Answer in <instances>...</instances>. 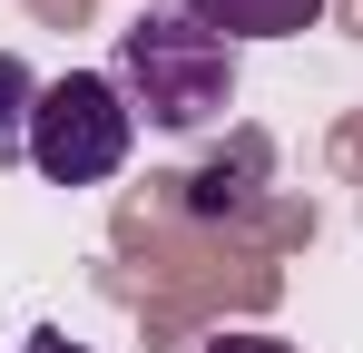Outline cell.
<instances>
[{
	"label": "cell",
	"instance_id": "277c9868",
	"mask_svg": "<svg viewBox=\"0 0 363 353\" xmlns=\"http://www.w3.org/2000/svg\"><path fill=\"white\" fill-rule=\"evenodd\" d=\"M30 108H40V79H30V59L0 50V157L30 138Z\"/></svg>",
	"mask_w": 363,
	"mask_h": 353
},
{
	"label": "cell",
	"instance_id": "5b68a950",
	"mask_svg": "<svg viewBox=\"0 0 363 353\" xmlns=\"http://www.w3.org/2000/svg\"><path fill=\"white\" fill-rule=\"evenodd\" d=\"M206 353H295V344H285V334H216Z\"/></svg>",
	"mask_w": 363,
	"mask_h": 353
},
{
	"label": "cell",
	"instance_id": "7a4b0ae2",
	"mask_svg": "<svg viewBox=\"0 0 363 353\" xmlns=\"http://www.w3.org/2000/svg\"><path fill=\"white\" fill-rule=\"evenodd\" d=\"M138 147V108L108 69H69V79H40V108H30V138L20 157L50 176V186H108Z\"/></svg>",
	"mask_w": 363,
	"mask_h": 353
},
{
	"label": "cell",
	"instance_id": "6da1fadb",
	"mask_svg": "<svg viewBox=\"0 0 363 353\" xmlns=\"http://www.w3.org/2000/svg\"><path fill=\"white\" fill-rule=\"evenodd\" d=\"M236 40H216V30H196L186 10H138L118 30V89L128 108L147 118V128H167V138H196V128H216V118L236 108Z\"/></svg>",
	"mask_w": 363,
	"mask_h": 353
},
{
	"label": "cell",
	"instance_id": "3957f363",
	"mask_svg": "<svg viewBox=\"0 0 363 353\" xmlns=\"http://www.w3.org/2000/svg\"><path fill=\"white\" fill-rule=\"evenodd\" d=\"M196 30H216V40H304L314 20H324V0H177Z\"/></svg>",
	"mask_w": 363,
	"mask_h": 353
},
{
	"label": "cell",
	"instance_id": "8992f818",
	"mask_svg": "<svg viewBox=\"0 0 363 353\" xmlns=\"http://www.w3.org/2000/svg\"><path fill=\"white\" fill-rule=\"evenodd\" d=\"M20 353H89V344H69L60 324H40V334H30V344H20Z\"/></svg>",
	"mask_w": 363,
	"mask_h": 353
}]
</instances>
